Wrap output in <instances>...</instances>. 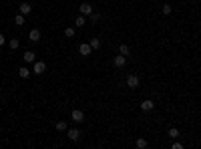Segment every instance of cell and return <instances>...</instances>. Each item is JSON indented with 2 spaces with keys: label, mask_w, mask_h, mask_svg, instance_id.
I'll return each instance as SVG.
<instances>
[{
  "label": "cell",
  "mask_w": 201,
  "mask_h": 149,
  "mask_svg": "<svg viewBox=\"0 0 201 149\" xmlns=\"http://www.w3.org/2000/svg\"><path fill=\"white\" fill-rule=\"evenodd\" d=\"M44 71H46V63L44 61H34V67H32L34 75H42Z\"/></svg>",
  "instance_id": "1"
},
{
  "label": "cell",
  "mask_w": 201,
  "mask_h": 149,
  "mask_svg": "<svg viewBox=\"0 0 201 149\" xmlns=\"http://www.w3.org/2000/svg\"><path fill=\"white\" fill-rule=\"evenodd\" d=\"M79 10H80V14H83V16H87V18L93 14V12H95V10H93V6H91L89 2H83V4L79 6Z\"/></svg>",
  "instance_id": "2"
},
{
  "label": "cell",
  "mask_w": 201,
  "mask_h": 149,
  "mask_svg": "<svg viewBox=\"0 0 201 149\" xmlns=\"http://www.w3.org/2000/svg\"><path fill=\"white\" fill-rule=\"evenodd\" d=\"M113 65L117 67V69H123V67L127 65V57L125 54H117V57L113 58Z\"/></svg>",
  "instance_id": "3"
},
{
  "label": "cell",
  "mask_w": 201,
  "mask_h": 149,
  "mask_svg": "<svg viewBox=\"0 0 201 149\" xmlns=\"http://www.w3.org/2000/svg\"><path fill=\"white\" fill-rule=\"evenodd\" d=\"M71 119H72L75 123H83V121H85V113L80 111V109H75V111L71 113Z\"/></svg>",
  "instance_id": "4"
},
{
  "label": "cell",
  "mask_w": 201,
  "mask_h": 149,
  "mask_svg": "<svg viewBox=\"0 0 201 149\" xmlns=\"http://www.w3.org/2000/svg\"><path fill=\"white\" fill-rule=\"evenodd\" d=\"M79 53L83 54V57H89V54L93 53V49H91V44L89 42H83V44H79Z\"/></svg>",
  "instance_id": "5"
},
{
  "label": "cell",
  "mask_w": 201,
  "mask_h": 149,
  "mask_svg": "<svg viewBox=\"0 0 201 149\" xmlns=\"http://www.w3.org/2000/svg\"><path fill=\"white\" fill-rule=\"evenodd\" d=\"M127 87L137 89V87H139V77H137V75H129V77H127Z\"/></svg>",
  "instance_id": "6"
},
{
  "label": "cell",
  "mask_w": 201,
  "mask_h": 149,
  "mask_svg": "<svg viewBox=\"0 0 201 149\" xmlns=\"http://www.w3.org/2000/svg\"><path fill=\"white\" fill-rule=\"evenodd\" d=\"M28 40L30 42H38L40 40V30H38V28H32V30L28 32Z\"/></svg>",
  "instance_id": "7"
},
{
  "label": "cell",
  "mask_w": 201,
  "mask_h": 149,
  "mask_svg": "<svg viewBox=\"0 0 201 149\" xmlns=\"http://www.w3.org/2000/svg\"><path fill=\"white\" fill-rule=\"evenodd\" d=\"M68 139H71V141H79L80 139V131L79 129H75V127H72V129H68Z\"/></svg>",
  "instance_id": "8"
},
{
  "label": "cell",
  "mask_w": 201,
  "mask_h": 149,
  "mask_svg": "<svg viewBox=\"0 0 201 149\" xmlns=\"http://www.w3.org/2000/svg\"><path fill=\"white\" fill-rule=\"evenodd\" d=\"M30 10H32V6L28 2H22V4H20V14L26 16V14H30Z\"/></svg>",
  "instance_id": "9"
},
{
  "label": "cell",
  "mask_w": 201,
  "mask_h": 149,
  "mask_svg": "<svg viewBox=\"0 0 201 149\" xmlns=\"http://www.w3.org/2000/svg\"><path fill=\"white\" fill-rule=\"evenodd\" d=\"M153 107H155V103H153L151 99H147V101H143V103H141V109H143V111H151Z\"/></svg>",
  "instance_id": "10"
},
{
  "label": "cell",
  "mask_w": 201,
  "mask_h": 149,
  "mask_svg": "<svg viewBox=\"0 0 201 149\" xmlns=\"http://www.w3.org/2000/svg\"><path fill=\"white\" fill-rule=\"evenodd\" d=\"M22 58H24L26 63H34V61H36V57H34V53H32V50H26V53L22 54Z\"/></svg>",
  "instance_id": "11"
},
{
  "label": "cell",
  "mask_w": 201,
  "mask_h": 149,
  "mask_svg": "<svg viewBox=\"0 0 201 149\" xmlns=\"http://www.w3.org/2000/svg\"><path fill=\"white\" fill-rule=\"evenodd\" d=\"M85 22H87V16H83V14H79V16H76V18H75V26H85Z\"/></svg>",
  "instance_id": "12"
},
{
  "label": "cell",
  "mask_w": 201,
  "mask_h": 149,
  "mask_svg": "<svg viewBox=\"0 0 201 149\" xmlns=\"http://www.w3.org/2000/svg\"><path fill=\"white\" fill-rule=\"evenodd\" d=\"M89 44H91V49H93V50L101 49V38H91V40H89Z\"/></svg>",
  "instance_id": "13"
},
{
  "label": "cell",
  "mask_w": 201,
  "mask_h": 149,
  "mask_svg": "<svg viewBox=\"0 0 201 149\" xmlns=\"http://www.w3.org/2000/svg\"><path fill=\"white\" fill-rule=\"evenodd\" d=\"M24 22H26V20H24V14H20V12H18V14L14 16V24H16V26H22Z\"/></svg>",
  "instance_id": "14"
},
{
  "label": "cell",
  "mask_w": 201,
  "mask_h": 149,
  "mask_svg": "<svg viewBox=\"0 0 201 149\" xmlns=\"http://www.w3.org/2000/svg\"><path fill=\"white\" fill-rule=\"evenodd\" d=\"M18 75L22 77V79H28V77H30V69H26V67H20Z\"/></svg>",
  "instance_id": "15"
},
{
  "label": "cell",
  "mask_w": 201,
  "mask_h": 149,
  "mask_svg": "<svg viewBox=\"0 0 201 149\" xmlns=\"http://www.w3.org/2000/svg\"><path fill=\"white\" fill-rule=\"evenodd\" d=\"M167 135H169L171 139H177L179 137V129H177V127H171V129L167 131Z\"/></svg>",
  "instance_id": "16"
},
{
  "label": "cell",
  "mask_w": 201,
  "mask_h": 149,
  "mask_svg": "<svg viewBox=\"0 0 201 149\" xmlns=\"http://www.w3.org/2000/svg\"><path fill=\"white\" fill-rule=\"evenodd\" d=\"M8 46H10L12 50H16V49H18V46H20V40H18V38H10V42H8Z\"/></svg>",
  "instance_id": "17"
},
{
  "label": "cell",
  "mask_w": 201,
  "mask_h": 149,
  "mask_svg": "<svg viewBox=\"0 0 201 149\" xmlns=\"http://www.w3.org/2000/svg\"><path fill=\"white\" fill-rule=\"evenodd\" d=\"M119 54H125V57H127V54H131V49L127 44H121V46H119Z\"/></svg>",
  "instance_id": "18"
},
{
  "label": "cell",
  "mask_w": 201,
  "mask_h": 149,
  "mask_svg": "<svg viewBox=\"0 0 201 149\" xmlns=\"http://www.w3.org/2000/svg\"><path fill=\"white\" fill-rule=\"evenodd\" d=\"M135 145L139 147V149H147V147H149V143L145 141V139H137V143H135Z\"/></svg>",
  "instance_id": "19"
},
{
  "label": "cell",
  "mask_w": 201,
  "mask_h": 149,
  "mask_svg": "<svg viewBox=\"0 0 201 149\" xmlns=\"http://www.w3.org/2000/svg\"><path fill=\"white\" fill-rule=\"evenodd\" d=\"M66 129H68L66 121H58V123H57V131H66Z\"/></svg>",
  "instance_id": "20"
},
{
  "label": "cell",
  "mask_w": 201,
  "mask_h": 149,
  "mask_svg": "<svg viewBox=\"0 0 201 149\" xmlns=\"http://www.w3.org/2000/svg\"><path fill=\"white\" fill-rule=\"evenodd\" d=\"M75 32H76V30H75L72 26H66V28H65V36H68V38H72V36H75Z\"/></svg>",
  "instance_id": "21"
},
{
  "label": "cell",
  "mask_w": 201,
  "mask_h": 149,
  "mask_svg": "<svg viewBox=\"0 0 201 149\" xmlns=\"http://www.w3.org/2000/svg\"><path fill=\"white\" fill-rule=\"evenodd\" d=\"M171 10H173V8H171V4H165V6L161 8V12H163L165 16H167V14H171Z\"/></svg>",
  "instance_id": "22"
},
{
  "label": "cell",
  "mask_w": 201,
  "mask_h": 149,
  "mask_svg": "<svg viewBox=\"0 0 201 149\" xmlns=\"http://www.w3.org/2000/svg\"><path fill=\"white\" fill-rule=\"evenodd\" d=\"M99 18H101V14H99V12H93V14L89 16V20H91V22H97Z\"/></svg>",
  "instance_id": "23"
},
{
  "label": "cell",
  "mask_w": 201,
  "mask_h": 149,
  "mask_svg": "<svg viewBox=\"0 0 201 149\" xmlns=\"http://www.w3.org/2000/svg\"><path fill=\"white\" fill-rule=\"evenodd\" d=\"M173 149H183V143H179V141H175V143H173Z\"/></svg>",
  "instance_id": "24"
},
{
  "label": "cell",
  "mask_w": 201,
  "mask_h": 149,
  "mask_svg": "<svg viewBox=\"0 0 201 149\" xmlns=\"http://www.w3.org/2000/svg\"><path fill=\"white\" fill-rule=\"evenodd\" d=\"M4 40H6V38H4V35H2V32H0V46L4 44Z\"/></svg>",
  "instance_id": "25"
},
{
  "label": "cell",
  "mask_w": 201,
  "mask_h": 149,
  "mask_svg": "<svg viewBox=\"0 0 201 149\" xmlns=\"http://www.w3.org/2000/svg\"><path fill=\"white\" fill-rule=\"evenodd\" d=\"M153 2H157V0H153Z\"/></svg>",
  "instance_id": "26"
}]
</instances>
